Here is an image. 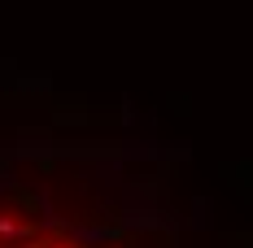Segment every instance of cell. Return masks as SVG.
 I'll return each mask as SVG.
<instances>
[{
	"instance_id": "6da1fadb",
	"label": "cell",
	"mask_w": 253,
	"mask_h": 248,
	"mask_svg": "<svg viewBox=\"0 0 253 248\" xmlns=\"http://www.w3.org/2000/svg\"><path fill=\"white\" fill-rule=\"evenodd\" d=\"M0 248H179V235L166 205L140 178L4 161Z\"/></svg>"
}]
</instances>
